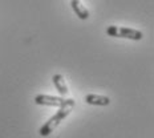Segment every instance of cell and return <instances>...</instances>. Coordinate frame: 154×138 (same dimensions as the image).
<instances>
[{
    "mask_svg": "<svg viewBox=\"0 0 154 138\" xmlns=\"http://www.w3.org/2000/svg\"><path fill=\"white\" fill-rule=\"evenodd\" d=\"M72 109L73 108H70V106L60 108L59 110H57L56 114L52 115V117H51L47 122H44V125L40 127V130H38V134H40L41 137H48L57 126H59L60 122H63V120H65V118L70 114Z\"/></svg>",
    "mask_w": 154,
    "mask_h": 138,
    "instance_id": "cell-1",
    "label": "cell"
},
{
    "mask_svg": "<svg viewBox=\"0 0 154 138\" xmlns=\"http://www.w3.org/2000/svg\"><path fill=\"white\" fill-rule=\"evenodd\" d=\"M52 81L54 84V88L57 89V92H59L61 96H66L69 93L68 86L65 84V80H64V77L61 75H54L52 77Z\"/></svg>",
    "mask_w": 154,
    "mask_h": 138,
    "instance_id": "cell-6",
    "label": "cell"
},
{
    "mask_svg": "<svg viewBox=\"0 0 154 138\" xmlns=\"http://www.w3.org/2000/svg\"><path fill=\"white\" fill-rule=\"evenodd\" d=\"M85 102L89 105H94V106H108L110 104V98L105 97V96H100V94H86L85 96Z\"/></svg>",
    "mask_w": 154,
    "mask_h": 138,
    "instance_id": "cell-4",
    "label": "cell"
},
{
    "mask_svg": "<svg viewBox=\"0 0 154 138\" xmlns=\"http://www.w3.org/2000/svg\"><path fill=\"white\" fill-rule=\"evenodd\" d=\"M35 102L37 105H44V106H57V108L75 106V100H72V98L65 100L63 97H54V96H49V94H37L35 97Z\"/></svg>",
    "mask_w": 154,
    "mask_h": 138,
    "instance_id": "cell-2",
    "label": "cell"
},
{
    "mask_svg": "<svg viewBox=\"0 0 154 138\" xmlns=\"http://www.w3.org/2000/svg\"><path fill=\"white\" fill-rule=\"evenodd\" d=\"M70 7H72L73 12H75L80 20H88L89 19V11L80 0H72L70 2Z\"/></svg>",
    "mask_w": 154,
    "mask_h": 138,
    "instance_id": "cell-5",
    "label": "cell"
},
{
    "mask_svg": "<svg viewBox=\"0 0 154 138\" xmlns=\"http://www.w3.org/2000/svg\"><path fill=\"white\" fill-rule=\"evenodd\" d=\"M106 33L112 37L129 38V40H134V41H138L143 37L142 32L138 29H133V28H128V27H116V25L108 27Z\"/></svg>",
    "mask_w": 154,
    "mask_h": 138,
    "instance_id": "cell-3",
    "label": "cell"
}]
</instances>
